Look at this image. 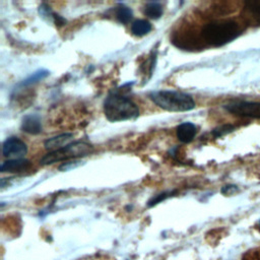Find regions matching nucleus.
<instances>
[{
  "mask_svg": "<svg viewBox=\"0 0 260 260\" xmlns=\"http://www.w3.org/2000/svg\"><path fill=\"white\" fill-rule=\"evenodd\" d=\"M238 191V187L235 185H226L224 187L221 188V193L225 194V195H230V194H234L235 192Z\"/></svg>",
  "mask_w": 260,
  "mask_h": 260,
  "instance_id": "18",
  "label": "nucleus"
},
{
  "mask_svg": "<svg viewBox=\"0 0 260 260\" xmlns=\"http://www.w3.org/2000/svg\"><path fill=\"white\" fill-rule=\"evenodd\" d=\"M152 29L151 23L146 19H136L131 24V32L136 37H143Z\"/></svg>",
  "mask_w": 260,
  "mask_h": 260,
  "instance_id": "12",
  "label": "nucleus"
},
{
  "mask_svg": "<svg viewBox=\"0 0 260 260\" xmlns=\"http://www.w3.org/2000/svg\"><path fill=\"white\" fill-rule=\"evenodd\" d=\"M241 32L240 23L232 19H223L205 24L201 29V38L212 47H220L237 39Z\"/></svg>",
  "mask_w": 260,
  "mask_h": 260,
  "instance_id": "1",
  "label": "nucleus"
},
{
  "mask_svg": "<svg viewBox=\"0 0 260 260\" xmlns=\"http://www.w3.org/2000/svg\"><path fill=\"white\" fill-rule=\"evenodd\" d=\"M234 130V126L232 125H223V126H220L218 128H215L213 129L212 131V134L214 137H220L226 133H230Z\"/></svg>",
  "mask_w": 260,
  "mask_h": 260,
  "instance_id": "17",
  "label": "nucleus"
},
{
  "mask_svg": "<svg viewBox=\"0 0 260 260\" xmlns=\"http://www.w3.org/2000/svg\"><path fill=\"white\" fill-rule=\"evenodd\" d=\"M104 113L109 121L120 122L136 119L139 116V108L131 99L112 92L104 102Z\"/></svg>",
  "mask_w": 260,
  "mask_h": 260,
  "instance_id": "2",
  "label": "nucleus"
},
{
  "mask_svg": "<svg viewBox=\"0 0 260 260\" xmlns=\"http://www.w3.org/2000/svg\"><path fill=\"white\" fill-rule=\"evenodd\" d=\"M174 192H162V193H160V194H158V195H156V196H154V197H152L149 201H148V206L149 207H151V206H154L155 204H157V203H159L160 201H162V200H165V199H167L168 197H170L172 194H173Z\"/></svg>",
  "mask_w": 260,
  "mask_h": 260,
  "instance_id": "16",
  "label": "nucleus"
},
{
  "mask_svg": "<svg viewBox=\"0 0 260 260\" xmlns=\"http://www.w3.org/2000/svg\"><path fill=\"white\" fill-rule=\"evenodd\" d=\"M92 150H93V147L91 144L85 141H80V140L74 141L61 149L48 152L42 157L40 162L43 166H47V165H52L54 162H58V161L66 160L70 158L83 157L90 154Z\"/></svg>",
  "mask_w": 260,
  "mask_h": 260,
  "instance_id": "4",
  "label": "nucleus"
},
{
  "mask_svg": "<svg viewBox=\"0 0 260 260\" xmlns=\"http://www.w3.org/2000/svg\"><path fill=\"white\" fill-rule=\"evenodd\" d=\"M49 74H50V72H49L48 70H46V69H40V70L34 72L31 75H29L26 79H24V80L20 83V85H21V86H28V85H31V84H34V83H37V82H39V81L45 79Z\"/></svg>",
  "mask_w": 260,
  "mask_h": 260,
  "instance_id": "15",
  "label": "nucleus"
},
{
  "mask_svg": "<svg viewBox=\"0 0 260 260\" xmlns=\"http://www.w3.org/2000/svg\"><path fill=\"white\" fill-rule=\"evenodd\" d=\"M115 17L120 23L127 24L128 22H130V20L133 17L132 9L128 6L120 3L117 5V7L115 9Z\"/></svg>",
  "mask_w": 260,
  "mask_h": 260,
  "instance_id": "13",
  "label": "nucleus"
},
{
  "mask_svg": "<svg viewBox=\"0 0 260 260\" xmlns=\"http://www.w3.org/2000/svg\"><path fill=\"white\" fill-rule=\"evenodd\" d=\"M259 229H260V221H259Z\"/></svg>",
  "mask_w": 260,
  "mask_h": 260,
  "instance_id": "19",
  "label": "nucleus"
},
{
  "mask_svg": "<svg viewBox=\"0 0 260 260\" xmlns=\"http://www.w3.org/2000/svg\"><path fill=\"white\" fill-rule=\"evenodd\" d=\"M245 17L254 25H260V1H249L244 7Z\"/></svg>",
  "mask_w": 260,
  "mask_h": 260,
  "instance_id": "11",
  "label": "nucleus"
},
{
  "mask_svg": "<svg viewBox=\"0 0 260 260\" xmlns=\"http://www.w3.org/2000/svg\"><path fill=\"white\" fill-rule=\"evenodd\" d=\"M27 152V146L24 141L18 137H8L2 145V153L5 157L22 158Z\"/></svg>",
  "mask_w": 260,
  "mask_h": 260,
  "instance_id": "6",
  "label": "nucleus"
},
{
  "mask_svg": "<svg viewBox=\"0 0 260 260\" xmlns=\"http://www.w3.org/2000/svg\"><path fill=\"white\" fill-rule=\"evenodd\" d=\"M148 98L157 107L168 112H187L195 108L193 98L189 93L179 90H153L148 93Z\"/></svg>",
  "mask_w": 260,
  "mask_h": 260,
  "instance_id": "3",
  "label": "nucleus"
},
{
  "mask_svg": "<svg viewBox=\"0 0 260 260\" xmlns=\"http://www.w3.org/2000/svg\"><path fill=\"white\" fill-rule=\"evenodd\" d=\"M224 109L237 116L260 119V103L259 102H238L224 106Z\"/></svg>",
  "mask_w": 260,
  "mask_h": 260,
  "instance_id": "5",
  "label": "nucleus"
},
{
  "mask_svg": "<svg viewBox=\"0 0 260 260\" xmlns=\"http://www.w3.org/2000/svg\"><path fill=\"white\" fill-rule=\"evenodd\" d=\"M73 139V134L72 133H62L60 135L51 137L47 139L44 143V146L47 150L50 151H55L58 149H61L65 147L66 145L70 144Z\"/></svg>",
  "mask_w": 260,
  "mask_h": 260,
  "instance_id": "8",
  "label": "nucleus"
},
{
  "mask_svg": "<svg viewBox=\"0 0 260 260\" xmlns=\"http://www.w3.org/2000/svg\"><path fill=\"white\" fill-rule=\"evenodd\" d=\"M197 133V127L191 122H184L177 127V138L183 143L191 142Z\"/></svg>",
  "mask_w": 260,
  "mask_h": 260,
  "instance_id": "9",
  "label": "nucleus"
},
{
  "mask_svg": "<svg viewBox=\"0 0 260 260\" xmlns=\"http://www.w3.org/2000/svg\"><path fill=\"white\" fill-rule=\"evenodd\" d=\"M30 167V161L25 158H15V159H8L4 161L1 167L0 171L2 173L9 172V173H19L26 171Z\"/></svg>",
  "mask_w": 260,
  "mask_h": 260,
  "instance_id": "10",
  "label": "nucleus"
},
{
  "mask_svg": "<svg viewBox=\"0 0 260 260\" xmlns=\"http://www.w3.org/2000/svg\"><path fill=\"white\" fill-rule=\"evenodd\" d=\"M143 12L147 17L151 19H157L162 15V5L159 2H148L144 5Z\"/></svg>",
  "mask_w": 260,
  "mask_h": 260,
  "instance_id": "14",
  "label": "nucleus"
},
{
  "mask_svg": "<svg viewBox=\"0 0 260 260\" xmlns=\"http://www.w3.org/2000/svg\"><path fill=\"white\" fill-rule=\"evenodd\" d=\"M21 130L31 135H38L42 132L43 126L39 115L29 114L25 115L21 121Z\"/></svg>",
  "mask_w": 260,
  "mask_h": 260,
  "instance_id": "7",
  "label": "nucleus"
}]
</instances>
